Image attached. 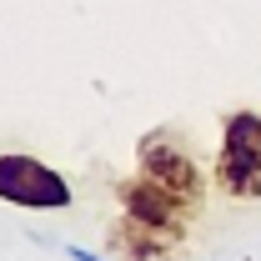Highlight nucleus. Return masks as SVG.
<instances>
[{
  "label": "nucleus",
  "mask_w": 261,
  "mask_h": 261,
  "mask_svg": "<svg viewBox=\"0 0 261 261\" xmlns=\"http://www.w3.org/2000/svg\"><path fill=\"white\" fill-rule=\"evenodd\" d=\"M216 186L231 201H261V116L231 111L221 126V156H216Z\"/></svg>",
  "instance_id": "1"
},
{
  "label": "nucleus",
  "mask_w": 261,
  "mask_h": 261,
  "mask_svg": "<svg viewBox=\"0 0 261 261\" xmlns=\"http://www.w3.org/2000/svg\"><path fill=\"white\" fill-rule=\"evenodd\" d=\"M0 201L25 206V211H65L70 206V186L61 171H50L35 156H0Z\"/></svg>",
  "instance_id": "2"
},
{
  "label": "nucleus",
  "mask_w": 261,
  "mask_h": 261,
  "mask_svg": "<svg viewBox=\"0 0 261 261\" xmlns=\"http://www.w3.org/2000/svg\"><path fill=\"white\" fill-rule=\"evenodd\" d=\"M141 176H151V181H161L166 191L186 196L201 206V196H206V176H201V166L191 161V151L171 136V130H151V136H141Z\"/></svg>",
  "instance_id": "3"
},
{
  "label": "nucleus",
  "mask_w": 261,
  "mask_h": 261,
  "mask_svg": "<svg viewBox=\"0 0 261 261\" xmlns=\"http://www.w3.org/2000/svg\"><path fill=\"white\" fill-rule=\"evenodd\" d=\"M116 201H121V211L126 216H136V221H151V226H166V231H186V221H191L196 201H186V196L166 191L161 181H151V176H130V181H116Z\"/></svg>",
  "instance_id": "4"
},
{
  "label": "nucleus",
  "mask_w": 261,
  "mask_h": 261,
  "mask_svg": "<svg viewBox=\"0 0 261 261\" xmlns=\"http://www.w3.org/2000/svg\"><path fill=\"white\" fill-rule=\"evenodd\" d=\"M111 251L126 261H191L186 251V231H166L151 221H136V216H116L111 221Z\"/></svg>",
  "instance_id": "5"
},
{
  "label": "nucleus",
  "mask_w": 261,
  "mask_h": 261,
  "mask_svg": "<svg viewBox=\"0 0 261 261\" xmlns=\"http://www.w3.org/2000/svg\"><path fill=\"white\" fill-rule=\"evenodd\" d=\"M65 256H70V261H100L96 251H86V246H65Z\"/></svg>",
  "instance_id": "6"
}]
</instances>
